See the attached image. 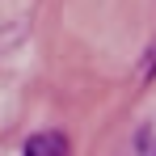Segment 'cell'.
I'll return each mask as SVG.
<instances>
[{
  "label": "cell",
  "mask_w": 156,
  "mask_h": 156,
  "mask_svg": "<svg viewBox=\"0 0 156 156\" xmlns=\"http://www.w3.org/2000/svg\"><path fill=\"white\" fill-rule=\"evenodd\" d=\"M144 156H156V144H148V152H144Z\"/></svg>",
  "instance_id": "2"
},
{
  "label": "cell",
  "mask_w": 156,
  "mask_h": 156,
  "mask_svg": "<svg viewBox=\"0 0 156 156\" xmlns=\"http://www.w3.org/2000/svg\"><path fill=\"white\" fill-rule=\"evenodd\" d=\"M26 156H68V139L59 131H42L26 144Z\"/></svg>",
  "instance_id": "1"
}]
</instances>
